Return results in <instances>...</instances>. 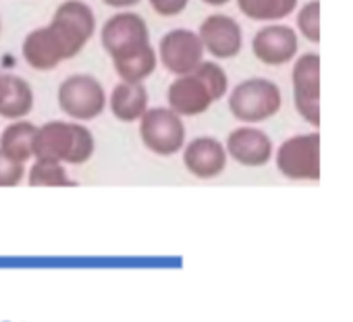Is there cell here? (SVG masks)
Returning <instances> with one entry per match:
<instances>
[{"label": "cell", "instance_id": "6da1fadb", "mask_svg": "<svg viewBox=\"0 0 353 322\" xmlns=\"http://www.w3.org/2000/svg\"><path fill=\"white\" fill-rule=\"evenodd\" d=\"M102 46L112 59L121 81L143 83L158 65V54L150 42V30L137 13L121 11L102 26Z\"/></svg>", "mask_w": 353, "mask_h": 322}, {"label": "cell", "instance_id": "7a4b0ae2", "mask_svg": "<svg viewBox=\"0 0 353 322\" xmlns=\"http://www.w3.org/2000/svg\"><path fill=\"white\" fill-rule=\"evenodd\" d=\"M229 92V77L214 61H202L200 67L188 75H179L166 92L168 108L179 117L204 114L216 100Z\"/></svg>", "mask_w": 353, "mask_h": 322}, {"label": "cell", "instance_id": "3957f363", "mask_svg": "<svg viewBox=\"0 0 353 322\" xmlns=\"http://www.w3.org/2000/svg\"><path fill=\"white\" fill-rule=\"evenodd\" d=\"M96 139L85 125L50 121L38 127L34 137V158L63 165H85L94 156Z\"/></svg>", "mask_w": 353, "mask_h": 322}, {"label": "cell", "instance_id": "277c9868", "mask_svg": "<svg viewBox=\"0 0 353 322\" xmlns=\"http://www.w3.org/2000/svg\"><path fill=\"white\" fill-rule=\"evenodd\" d=\"M88 40H83L69 26L52 19L48 26L30 32L23 40L21 52L26 63L36 71H52L63 61L75 59Z\"/></svg>", "mask_w": 353, "mask_h": 322}, {"label": "cell", "instance_id": "5b68a950", "mask_svg": "<svg viewBox=\"0 0 353 322\" xmlns=\"http://www.w3.org/2000/svg\"><path fill=\"white\" fill-rule=\"evenodd\" d=\"M283 106L281 88L264 77H252L235 85L229 94V110L231 114L245 123L256 125L272 119Z\"/></svg>", "mask_w": 353, "mask_h": 322}, {"label": "cell", "instance_id": "8992f818", "mask_svg": "<svg viewBox=\"0 0 353 322\" xmlns=\"http://www.w3.org/2000/svg\"><path fill=\"white\" fill-rule=\"evenodd\" d=\"M139 137L152 154L168 158L185 148L188 129L183 125V117L170 108L154 106L139 119Z\"/></svg>", "mask_w": 353, "mask_h": 322}, {"label": "cell", "instance_id": "52a82bcc", "mask_svg": "<svg viewBox=\"0 0 353 322\" xmlns=\"http://www.w3.org/2000/svg\"><path fill=\"white\" fill-rule=\"evenodd\" d=\"M59 106L73 121H94L106 110V92L94 75H69L59 85Z\"/></svg>", "mask_w": 353, "mask_h": 322}, {"label": "cell", "instance_id": "ba28073f", "mask_svg": "<svg viewBox=\"0 0 353 322\" xmlns=\"http://www.w3.org/2000/svg\"><path fill=\"white\" fill-rule=\"evenodd\" d=\"M276 167L281 175L293 181L320 179V135L301 133L285 139L276 150Z\"/></svg>", "mask_w": 353, "mask_h": 322}, {"label": "cell", "instance_id": "9c48e42d", "mask_svg": "<svg viewBox=\"0 0 353 322\" xmlns=\"http://www.w3.org/2000/svg\"><path fill=\"white\" fill-rule=\"evenodd\" d=\"M204 46L196 32L192 30H172L162 36L158 46V61L172 75H188L200 67L204 61Z\"/></svg>", "mask_w": 353, "mask_h": 322}, {"label": "cell", "instance_id": "30bf717a", "mask_svg": "<svg viewBox=\"0 0 353 322\" xmlns=\"http://www.w3.org/2000/svg\"><path fill=\"white\" fill-rule=\"evenodd\" d=\"M295 108L310 125H320V57L301 54L291 73Z\"/></svg>", "mask_w": 353, "mask_h": 322}, {"label": "cell", "instance_id": "8fae6325", "mask_svg": "<svg viewBox=\"0 0 353 322\" xmlns=\"http://www.w3.org/2000/svg\"><path fill=\"white\" fill-rule=\"evenodd\" d=\"M204 50L221 61L235 59L243 48V32L241 26L229 15H210L202 21L198 32Z\"/></svg>", "mask_w": 353, "mask_h": 322}, {"label": "cell", "instance_id": "7c38bea8", "mask_svg": "<svg viewBox=\"0 0 353 322\" xmlns=\"http://www.w3.org/2000/svg\"><path fill=\"white\" fill-rule=\"evenodd\" d=\"M297 34L289 26H266L252 40L254 57L268 67H281L291 63L297 54Z\"/></svg>", "mask_w": 353, "mask_h": 322}, {"label": "cell", "instance_id": "4fadbf2b", "mask_svg": "<svg viewBox=\"0 0 353 322\" xmlns=\"http://www.w3.org/2000/svg\"><path fill=\"white\" fill-rule=\"evenodd\" d=\"M225 150L235 163L252 169L268 165L274 154L272 139L258 127H237L231 131Z\"/></svg>", "mask_w": 353, "mask_h": 322}, {"label": "cell", "instance_id": "5bb4252c", "mask_svg": "<svg viewBox=\"0 0 353 322\" xmlns=\"http://www.w3.org/2000/svg\"><path fill=\"white\" fill-rule=\"evenodd\" d=\"M227 150L225 145L210 135L192 139L183 150V165L190 175L198 179H214L227 169Z\"/></svg>", "mask_w": 353, "mask_h": 322}, {"label": "cell", "instance_id": "9a60e30c", "mask_svg": "<svg viewBox=\"0 0 353 322\" xmlns=\"http://www.w3.org/2000/svg\"><path fill=\"white\" fill-rule=\"evenodd\" d=\"M108 104H110L114 119H119L123 123H135L150 108L148 106V90L143 88V83L121 81L114 85Z\"/></svg>", "mask_w": 353, "mask_h": 322}, {"label": "cell", "instance_id": "2e32d148", "mask_svg": "<svg viewBox=\"0 0 353 322\" xmlns=\"http://www.w3.org/2000/svg\"><path fill=\"white\" fill-rule=\"evenodd\" d=\"M38 127L30 121L17 119L5 127L0 135V152L9 156L15 163H28L34 158V137Z\"/></svg>", "mask_w": 353, "mask_h": 322}, {"label": "cell", "instance_id": "e0dca14e", "mask_svg": "<svg viewBox=\"0 0 353 322\" xmlns=\"http://www.w3.org/2000/svg\"><path fill=\"white\" fill-rule=\"evenodd\" d=\"M34 102L36 98H34L32 85L17 75H9V90L3 102H0V117L11 119V121L23 119L34 110Z\"/></svg>", "mask_w": 353, "mask_h": 322}, {"label": "cell", "instance_id": "ac0fdd59", "mask_svg": "<svg viewBox=\"0 0 353 322\" xmlns=\"http://www.w3.org/2000/svg\"><path fill=\"white\" fill-rule=\"evenodd\" d=\"M57 21L69 26L73 32H77L83 40H92L96 32V15L90 5H85L83 0H65V3L57 9L54 17Z\"/></svg>", "mask_w": 353, "mask_h": 322}, {"label": "cell", "instance_id": "d6986e66", "mask_svg": "<svg viewBox=\"0 0 353 322\" xmlns=\"http://www.w3.org/2000/svg\"><path fill=\"white\" fill-rule=\"evenodd\" d=\"M237 7L252 21H281L297 9V0H237Z\"/></svg>", "mask_w": 353, "mask_h": 322}, {"label": "cell", "instance_id": "ffe728a7", "mask_svg": "<svg viewBox=\"0 0 353 322\" xmlns=\"http://www.w3.org/2000/svg\"><path fill=\"white\" fill-rule=\"evenodd\" d=\"M28 183L32 188H71L75 181L67 175L63 163L52 160H36L34 167L28 173Z\"/></svg>", "mask_w": 353, "mask_h": 322}, {"label": "cell", "instance_id": "44dd1931", "mask_svg": "<svg viewBox=\"0 0 353 322\" xmlns=\"http://www.w3.org/2000/svg\"><path fill=\"white\" fill-rule=\"evenodd\" d=\"M297 30L307 42H312V44L320 42V3L318 0H312V3H307L299 9Z\"/></svg>", "mask_w": 353, "mask_h": 322}, {"label": "cell", "instance_id": "7402d4cb", "mask_svg": "<svg viewBox=\"0 0 353 322\" xmlns=\"http://www.w3.org/2000/svg\"><path fill=\"white\" fill-rule=\"evenodd\" d=\"M26 177V165L0 152V188H17Z\"/></svg>", "mask_w": 353, "mask_h": 322}, {"label": "cell", "instance_id": "603a6c76", "mask_svg": "<svg viewBox=\"0 0 353 322\" xmlns=\"http://www.w3.org/2000/svg\"><path fill=\"white\" fill-rule=\"evenodd\" d=\"M190 5V0H150V7L160 17H176Z\"/></svg>", "mask_w": 353, "mask_h": 322}, {"label": "cell", "instance_id": "cb8c5ba5", "mask_svg": "<svg viewBox=\"0 0 353 322\" xmlns=\"http://www.w3.org/2000/svg\"><path fill=\"white\" fill-rule=\"evenodd\" d=\"M102 3L110 9H131V7L139 5L141 0H102Z\"/></svg>", "mask_w": 353, "mask_h": 322}, {"label": "cell", "instance_id": "d4e9b609", "mask_svg": "<svg viewBox=\"0 0 353 322\" xmlns=\"http://www.w3.org/2000/svg\"><path fill=\"white\" fill-rule=\"evenodd\" d=\"M7 90H9V75L0 71V102H3V98H5V94H7Z\"/></svg>", "mask_w": 353, "mask_h": 322}, {"label": "cell", "instance_id": "484cf974", "mask_svg": "<svg viewBox=\"0 0 353 322\" xmlns=\"http://www.w3.org/2000/svg\"><path fill=\"white\" fill-rule=\"evenodd\" d=\"M204 5H208V7H225V5H229L231 0H202Z\"/></svg>", "mask_w": 353, "mask_h": 322}, {"label": "cell", "instance_id": "4316f807", "mask_svg": "<svg viewBox=\"0 0 353 322\" xmlns=\"http://www.w3.org/2000/svg\"><path fill=\"white\" fill-rule=\"evenodd\" d=\"M0 34H3V19H0Z\"/></svg>", "mask_w": 353, "mask_h": 322}]
</instances>
